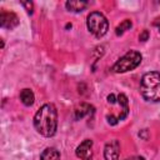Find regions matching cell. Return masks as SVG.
Masks as SVG:
<instances>
[{"label": "cell", "mask_w": 160, "mask_h": 160, "mask_svg": "<svg viewBox=\"0 0 160 160\" xmlns=\"http://www.w3.org/2000/svg\"><path fill=\"white\" fill-rule=\"evenodd\" d=\"M34 126L39 134L50 138L55 134L58 126V112L52 104L42 105L34 116Z\"/></svg>", "instance_id": "6da1fadb"}, {"label": "cell", "mask_w": 160, "mask_h": 160, "mask_svg": "<svg viewBox=\"0 0 160 160\" xmlns=\"http://www.w3.org/2000/svg\"><path fill=\"white\" fill-rule=\"evenodd\" d=\"M140 92L145 100L159 102L160 101V72H156V71L146 72L141 78Z\"/></svg>", "instance_id": "7a4b0ae2"}, {"label": "cell", "mask_w": 160, "mask_h": 160, "mask_svg": "<svg viewBox=\"0 0 160 160\" xmlns=\"http://www.w3.org/2000/svg\"><path fill=\"white\" fill-rule=\"evenodd\" d=\"M86 25H88L89 31L96 38L104 36L109 29V22L106 20V18L99 11H92L89 14Z\"/></svg>", "instance_id": "3957f363"}, {"label": "cell", "mask_w": 160, "mask_h": 160, "mask_svg": "<svg viewBox=\"0 0 160 160\" xmlns=\"http://www.w3.org/2000/svg\"><path fill=\"white\" fill-rule=\"evenodd\" d=\"M141 62V55L138 51L130 50L122 58H120L112 66L114 72H126L135 69Z\"/></svg>", "instance_id": "277c9868"}, {"label": "cell", "mask_w": 160, "mask_h": 160, "mask_svg": "<svg viewBox=\"0 0 160 160\" xmlns=\"http://www.w3.org/2000/svg\"><path fill=\"white\" fill-rule=\"evenodd\" d=\"M120 155V144L118 140H111L105 145L104 156L105 160H119Z\"/></svg>", "instance_id": "5b68a950"}, {"label": "cell", "mask_w": 160, "mask_h": 160, "mask_svg": "<svg viewBox=\"0 0 160 160\" xmlns=\"http://www.w3.org/2000/svg\"><path fill=\"white\" fill-rule=\"evenodd\" d=\"M19 19L14 12H8V11H1L0 14V25L1 28L5 29H14L18 26Z\"/></svg>", "instance_id": "8992f818"}, {"label": "cell", "mask_w": 160, "mask_h": 160, "mask_svg": "<svg viewBox=\"0 0 160 160\" xmlns=\"http://www.w3.org/2000/svg\"><path fill=\"white\" fill-rule=\"evenodd\" d=\"M92 141L86 139L76 148V156L82 160H89L92 155Z\"/></svg>", "instance_id": "52a82bcc"}, {"label": "cell", "mask_w": 160, "mask_h": 160, "mask_svg": "<svg viewBox=\"0 0 160 160\" xmlns=\"http://www.w3.org/2000/svg\"><path fill=\"white\" fill-rule=\"evenodd\" d=\"M118 101H119V104H120V106H121V112H120V115L118 116V119H119V120H122V119H125V118L128 116V112H129V102H128L126 95L119 94V95H118Z\"/></svg>", "instance_id": "ba28073f"}, {"label": "cell", "mask_w": 160, "mask_h": 160, "mask_svg": "<svg viewBox=\"0 0 160 160\" xmlns=\"http://www.w3.org/2000/svg\"><path fill=\"white\" fill-rule=\"evenodd\" d=\"M65 6L68 10H70L72 12H80L88 6V2L86 1H79V0H71V1H66Z\"/></svg>", "instance_id": "9c48e42d"}, {"label": "cell", "mask_w": 160, "mask_h": 160, "mask_svg": "<svg viewBox=\"0 0 160 160\" xmlns=\"http://www.w3.org/2000/svg\"><path fill=\"white\" fill-rule=\"evenodd\" d=\"M92 112H94V108L91 105H89V104H81L75 110V119L79 120L81 118H84L85 115H89V114H92Z\"/></svg>", "instance_id": "30bf717a"}, {"label": "cell", "mask_w": 160, "mask_h": 160, "mask_svg": "<svg viewBox=\"0 0 160 160\" xmlns=\"http://www.w3.org/2000/svg\"><path fill=\"white\" fill-rule=\"evenodd\" d=\"M40 160H60V154L54 148H46L41 152Z\"/></svg>", "instance_id": "8fae6325"}, {"label": "cell", "mask_w": 160, "mask_h": 160, "mask_svg": "<svg viewBox=\"0 0 160 160\" xmlns=\"http://www.w3.org/2000/svg\"><path fill=\"white\" fill-rule=\"evenodd\" d=\"M20 100L24 105L26 106H30L34 104V100H35V96H34V92L30 90V89H24L21 90L20 92Z\"/></svg>", "instance_id": "7c38bea8"}, {"label": "cell", "mask_w": 160, "mask_h": 160, "mask_svg": "<svg viewBox=\"0 0 160 160\" xmlns=\"http://www.w3.org/2000/svg\"><path fill=\"white\" fill-rule=\"evenodd\" d=\"M131 28V21L130 20H124L120 25H118L116 26V29H115V32H116V35L119 36V35H122L126 30H129Z\"/></svg>", "instance_id": "4fadbf2b"}, {"label": "cell", "mask_w": 160, "mask_h": 160, "mask_svg": "<svg viewBox=\"0 0 160 160\" xmlns=\"http://www.w3.org/2000/svg\"><path fill=\"white\" fill-rule=\"evenodd\" d=\"M21 5L26 9V11H28L29 14H32V2H31V1H22Z\"/></svg>", "instance_id": "5bb4252c"}, {"label": "cell", "mask_w": 160, "mask_h": 160, "mask_svg": "<svg viewBox=\"0 0 160 160\" xmlns=\"http://www.w3.org/2000/svg\"><path fill=\"white\" fill-rule=\"evenodd\" d=\"M149 39V31L148 30H142V32L139 35V40L140 41H146Z\"/></svg>", "instance_id": "9a60e30c"}, {"label": "cell", "mask_w": 160, "mask_h": 160, "mask_svg": "<svg viewBox=\"0 0 160 160\" xmlns=\"http://www.w3.org/2000/svg\"><path fill=\"white\" fill-rule=\"evenodd\" d=\"M106 119H108V122H109L110 125H115V124H118V121H119V119H118V118H115L114 115L106 116Z\"/></svg>", "instance_id": "2e32d148"}, {"label": "cell", "mask_w": 160, "mask_h": 160, "mask_svg": "<svg viewBox=\"0 0 160 160\" xmlns=\"http://www.w3.org/2000/svg\"><path fill=\"white\" fill-rule=\"evenodd\" d=\"M108 101H109L110 104H114V102H115V95H114V94H110V95L108 96Z\"/></svg>", "instance_id": "e0dca14e"}, {"label": "cell", "mask_w": 160, "mask_h": 160, "mask_svg": "<svg viewBox=\"0 0 160 160\" xmlns=\"http://www.w3.org/2000/svg\"><path fill=\"white\" fill-rule=\"evenodd\" d=\"M128 160H145V159L141 158V156H135V158H131V159H128Z\"/></svg>", "instance_id": "ac0fdd59"}, {"label": "cell", "mask_w": 160, "mask_h": 160, "mask_svg": "<svg viewBox=\"0 0 160 160\" xmlns=\"http://www.w3.org/2000/svg\"><path fill=\"white\" fill-rule=\"evenodd\" d=\"M155 24H156V25H159V26H160V21H159V22H155Z\"/></svg>", "instance_id": "d6986e66"}, {"label": "cell", "mask_w": 160, "mask_h": 160, "mask_svg": "<svg viewBox=\"0 0 160 160\" xmlns=\"http://www.w3.org/2000/svg\"><path fill=\"white\" fill-rule=\"evenodd\" d=\"M159 31H160V26H159Z\"/></svg>", "instance_id": "ffe728a7"}]
</instances>
